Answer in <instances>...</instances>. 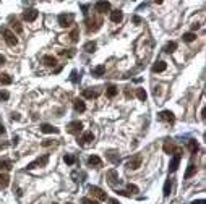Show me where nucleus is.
I'll return each mask as SVG.
<instances>
[{
	"label": "nucleus",
	"instance_id": "1",
	"mask_svg": "<svg viewBox=\"0 0 206 204\" xmlns=\"http://www.w3.org/2000/svg\"><path fill=\"white\" fill-rule=\"evenodd\" d=\"M81 130H83V123H81V122H78V120L70 122V123L67 125V131H68L70 134H78Z\"/></svg>",
	"mask_w": 206,
	"mask_h": 204
},
{
	"label": "nucleus",
	"instance_id": "2",
	"mask_svg": "<svg viewBox=\"0 0 206 204\" xmlns=\"http://www.w3.org/2000/svg\"><path fill=\"white\" fill-rule=\"evenodd\" d=\"M141 162H143V157H141L140 154H136V155H133V157L128 160L127 167H128L130 170H136V169H140V167H141Z\"/></svg>",
	"mask_w": 206,
	"mask_h": 204
},
{
	"label": "nucleus",
	"instance_id": "3",
	"mask_svg": "<svg viewBox=\"0 0 206 204\" xmlns=\"http://www.w3.org/2000/svg\"><path fill=\"white\" fill-rule=\"evenodd\" d=\"M73 20H75V15L73 13H68V15H60L59 16V25L62 26V28H67V26H70L71 23H73Z\"/></svg>",
	"mask_w": 206,
	"mask_h": 204
},
{
	"label": "nucleus",
	"instance_id": "4",
	"mask_svg": "<svg viewBox=\"0 0 206 204\" xmlns=\"http://www.w3.org/2000/svg\"><path fill=\"white\" fill-rule=\"evenodd\" d=\"M180 159H182V155H180V149H175V152H174V157L171 159V165H169V170H171V172H175V170L178 169V164H180Z\"/></svg>",
	"mask_w": 206,
	"mask_h": 204
},
{
	"label": "nucleus",
	"instance_id": "5",
	"mask_svg": "<svg viewBox=\"0 0 206 204\" xmlns=\"http://www.w3.org/2000/svg\"><path fill=\"white\" fill-rule=\"evenodd\" d=\"M157 120H161V122H167V123H174V113L171 112V110H162V112L157 113Z\"/></svg>",
	"mask_w": 206,
	"mask_h": 204
},
{
	"label": "nucleus",
	"instance_id": "6",
	"mask_svg": "<svg viewBox=\"0 0 206 204\" xmlns=\"http://www.w3.org/2000/svg\"><path fill=\"white\" fill-rule=\"evenodd\" d=\"M88 191L91 193V196H94V198H98L99 201H105L107 199V196H105V193L101 190L99 186H89L88 188Z\"/></svg>",
	"mask_w": 206,
	"mask_h": 204
},
{
	"label": "nucleus",
	"instance_id": "7",
	"mask_svg": "<svg viewBox=\"0 0 206 204\" xmlns=\"http://www.w3.org/2000/svg\"><path fill=\"white\" fill-rule=\"evenodd\" d=\"M4 37H5V42H7L10 47H15V46H16L18 39L15 37V34L10 31V29H4Z\"/></svg>",
	"mask_w": 206,
	"mask_h": 204
},
{
	"label": "nucleus",
	"instance_id": "8",
	"mask_svg": "<svg viewBox=\"0 0 206 204\" xmlns=\"http://www.w3.org/2000/svg\"><path fill=\"white\" fill-rule=\"evenodd\" d=\"M107 181H109V185H112V186H115V183H120L122 180L119 178V172L117 170H109L107 172Z\"/></svg>",
	"mask_w": 206,
	"mask_h": 204
},
{
	"label": "nucleus",
	"instance_id": "9",
	"mask_svg": "<svg viewBox=\"0 0 206 204\" xmlns=\"http://www.w3.org/2000/svg\"><path fill=\"white\" fill-rule=\"evenodd\" d=\"M47 160H49V155H42V157L36 159L34 162L28 164V167H26V169H28V170H33V169H36L38 165H45V164H47Z\"/></svg>",
	"mask_w": 206,
	"mask_h": 204
},
{
	"label": "nucleus",
	"instance_id": "10",
	"mask_svg": "<svg viewBox=\"0 0 206 204\" xmlns=\"http://www.w3.org/2000/svg\"><path fill=\"white\" fill-rule=\"evenodd\" d=\"M94 141V134H93V131H86V133L83 134V136L78 139V144L84 146V144H89V143H93Z\"/></svg>",
	"mask_w": 206,
	"mask_h": 204
},
{
	"label": "nucleus",
	"instance_id": "11",
	"mask_svg": "<svg viewBox=\"0 0 206 204\" xmlns=\"http://www.w3.org/2000/svg\"><path fill=\"white\" fill-rule=\"evenodd\" d=\"M94 10L99 11V13H105V11L110 10V4H109L107 0H101V2H98L94 5Z\"/></svg>",
	"mask_w": 206,
	"mask_h": 204
},
{
	"label": "nucleus",
	"instance_id": "12",
	"mask_svg": "<svg viewBox=\"0 0 206 204\" xmlns=\"http://www.w3.org/2000/svg\"><path fill=\"white\" fill-rule=\"evenodd\" d=\"M38 10H34V8H29V10H26L25 13H23V20L25 21H34L36 18H38Z\"/></svg>",
	"mask_w": 206,
	"mask_h": 204
},
{
	"label": "nucleus",
	"instance_id": "13",
	"mask_svg": "<svg viewBox=\"0 0 206 204\" xmlns=\"http://www.w3.org/2000/svg\"><path fill=\"white\" fill-rule=\"evenodd\" d=\"M166 68H167V63H166V62H156V63L153 65V68H151V70H153V73H161V71H164Z\"/></svg>",
	"mask_w": 206,
	"mask_h": 204
},
{
	"label": "nucleus",
	"instance_id": "14",
	"mask_svg": "<svg viewBox=\"0 0 206 204\" xmlns=\"http://www.w3.org/2000/svg\"><path fill=\"white\" fill-rule=\"evenodd\" d=\"M88 164H89L91 167H96V169H99V167L102 165V160H101V157H98V155H91V157L88 159Z\"/></svg>",
	"mask_w": 206,
	"mask_h": 204
},
{
	"label": "nucleus",
	"instance_id": "15",
	"mask_svg": "<svg viewBox=\"0 0 206 204\" xmlns=\"http://www.w3.org/2000/svg\"><path fill=\"white\" fill-rule=\"evenodd\" d=\"M42 62H44V65H47V67H55L57 65V58L54 55H44L42 57Z\"/></svg>",
	"mask_w": 206,
	"mask_h": 204
},
{
	"label": "nucleus",
	"instance_id": "16",
	"mask_svg": "<svg viewBox=\"0 0 206 204\" xmlns=\"http://www.w3.org/2000/svg\"><path fill=\"white\" fill-rule=\"evenodd\" d=\"M110 20L114 23H120L123 20V13L120 10H114V11H110Z\"/></svg>",
	"mask_w": 206,
	"mask_h": 204
},
{
	"label": "nucleus",
	"instance_id": "17",
	"mask_svg": "<svg viewBox=\"0 0 206 204\" xmlns=\"http://www.w3.org/2000/svg\"><path fill=\"white\" fill-rule=\"evenodd\" d=\"M73 107H75V110L80 112V113L86 110V104H84L83 101H80V99H75V101H73Z\"/></svg>",
	"mask_w": 206,
	"mask_h": 204
},
{
	"label": "nucleus",
	"instance_id": "18",
	"mask_svg": "<svg viewBox=\"0 0 206 204\" xmlns=\"http://www.w3.org/2000/svg\"><path fill=\"white\" fill-rule=\"evenodd\" d=\"M41 131L42 133H59V128L52 127L49 123H44V125H41Z\"/></svg>",
	"mask_w": 206,
	"mask_h": 204
},
{
	"label": "nucleus",
	"instance_id": "19",
	"mask_svg": "<svg viewBox=\"0 0 206 204\" xmlns=\"http://www.w3.org/2000/svg\"><path fill=\"white\" fill-rule=\"evenodd\" d=\"M195 173H196V165L193 162H190L188 167H187V172H185V178H190V177H193Z\"/></svg>",
	"mask_w": 206,
	"mask_h": 204
},
{
	"label": "nucleus",
	"instance_id": "20",
	"mask_svg": "<svg viewBox=\"0 0 206 204\" xmlns=\"http://www.w3.org/2000/svg\"><path fill=\"white\" fill-rule=\"evenodd\" d=\"M10 185V177L7 173H0V188H7Z\"/></svg>",
	"mask_w": 206,
	"mask_h": 204
},
{
	"label": "nucleus",
	"instance_id": "21",
	"mask_svg": "<svg viewBox=\"0 0 206 204\" xmlns=\"http://www.w3.org/2000/svg\"><path fill=\"white\" fill-rule=\"evenodd\" d=\"M91 73H93V76H102V75L105 73V67H104V65H99V67L93 68Z\"/></svg>",
	"mask_w": 206,
	"mask_h": 204
},
{
	"label": "nucleus",
	"instance_id": "22",
	"mask_svg": "<svg viewBox=\"0 0 206 204\" xmlns=\"http://www.w3.org/2000/svg\"><path fill=\"white\" fill-rule=\"evenodd\" d=\"M188 149H190V152H192V154H196V152L200 151L198 143H196L195 139H190V141H188Z\"/></svg>",
	"mask_w": 206,
	"mask_h": 204
},
{
	"label": "nucleus",
	"instance_id": "23",
	"mask_svg": "<svg viewBox=\"0 0 206 204\" xmlns=\"http://www.w3.org/2000/svg\"><path fill=\"white\" fill-rule=\"evenodd\" d=\"M83 96L86 99H94V97H98V96H99V92L98 91H93V89H84Z\"/></svg>",
	"mask_w": 206,
	"mask_h": 204
},
{
	"label": "nucleus",
	"instance_id": "24",
	"mask_svg": "<svg viewBox=\"0 0 206 204\" xmlns=\"http://www.w3.org/2000/svg\"><path fill=\"white\" fill-rule=\"evenodd\" d=\"M0 83H2V84H11V83H13V78H11L10 75L4 73V75H0Z\"/></svg>",
	"mask_w": 206,
	"mask_h": 204
},
{
	"label": "nucleus",
	"instance_id": "25",
	"mask_svg": "<svg viewBox=\"0 0 206 204\" xmlns=\"http://www.w3.org/2000/svg\"><path fill=\"white\" fill-rule=\"evenodd\" d=\"M117 92H119V89H117L115 84H109V88H107V96H109V97H110V99L115 97Z\"/></svg>",
	"mask_w": 206,
	"mask_h": 204
},
{
	"label": "nucleus",
	"instance_id": "26",
	"mask_svg": "<svg viewBox=\"0 0 206 204\" xmlns=\"http://www.w3.org/2000/svg\"><path fill=\"white\" fill-rule=\"evenodd\" d=\"M182 39H183V42H193L196 39V34L195 32H185V34L182 36Z\"/></svg>",
	"mask_w": 206,
	"mask_h": 204
},
{
	"label": "nucleus",
	"instance_id": "27",
	"mask_svg": "<svg viewBox=\"0 0 206 204\" xmlns=\"http://www.w3.org/2000/svg\"><path fill=\"white\" fill-rule=\"evenodd\" d=\"M84 50H86L88 53H93L96 50V42L94 41H89V42H86L84 44Z\"/></svg>",
	"mask_w": 206,
	"mask_h": 204
},
{
	"label": "nucleus",
	"instance_id": "28",
	"mask_svg": "<svg viewBox=\"0 0 206 204\" xmlns=\"http://www.w3.org/2000/svg\"><path fill=\"white\" fill-rule=\"evenodd\" d=\"M171 190H172V180H166V185H164V198H167L171 194Z\"/></svg>",
	"mask_w": 206,
	"mask_h": 204
},
{
	"label": "nucleus",
	"instance_id": "29",
	"mask_svg": "<svg viewBox=\"0 0 206 204\" xmlns=\"http://www.w3.org/2000/svg\"><path fill=\"white\" fill-rule=\"evenodd\" d=\"M107 157H109V160H110L112 164H115V165H119V164H120V157H119V155H115V152L110 151L107 154Z\"/></svg>",
	"mask_w": 206,
	"mask_h": 204
},
{
	"label": "nucleus",
	"instance_id": "30",
	"mask_svg": "<svg viewBox=\"0 0 206 204\" xmlns=\"http://www.w3.org/2000/svg\"><path fill=\"white\" fill-rule=\"evenodd\" d=\"M175 49H177V42H174V41H172V42H167V44H166V47H164V50L167 53H172Z\"/></svg>",
	"mask_w": 206,
	"mask_h": 204
},
{
	"label": "nucleus",
	"instance_id": "31",
	"mask_svg": "<svg viewBox=\"0 0 206 204\" xmlns=\"http://www.w3.org/2000/svg\"><path fill=\"white\" fill-rule=\"evenodd\" d=\"M63 162H65L67 165H73L75 162H76V159H75V155H70V154H67L65 157H63Z\"/></svg>",
	"mask_w": 206,
	"mask_h": 204
},
{
	"label": "nucleus",
	"instance_id": "32",
	"mask_svg": "<svg viewBox=\"0 0 206 204\" xmlns=\"http://www.w3.org/2000/svg\"><path fill=\"white\" fill-rule=\"evenodd\" d=\"M136 97L144 102V101H146V97H148V94H146V91H144V89H136Z\"/></svg>",
	"mask_w": 206,
	"mask_h": 204
},
{
	"label": "nucleus",
	"instance_id": "33",
	"mask_svg": "<svg viewBox=\"0 0 206 204\" xmlns=\"http://www.w3.org/2000/svg\"><path fill=\"white\" fill-rule=\"evenodd\" d=\"M164 151L167 152V154H174V152H175V148H174V144H172V143H169V141H167V143H166V144H164Z\"/></svg>",
	"mask_w": 206,
	"mask_h": 204
},
{
	"label": "nucleus",
	"instance_id": "34",
	"mask_svg": "<svg viewBox=\"0 0 206 204\" xmlns=\"http://www.w3.org/2000/svg\"><path fill=\"white\" fill-rule=\"evenodd\" d=\"M11 162L10 160H0V170H10Z\"/></svg>",
	"mask_w": 206,
	"mask_h": 204
},
{
	"label": "nucleus",
	"instance_id": "35",
	"mask_svg": "<svg viewBox=\"0 0 206 204\" xmlns=\"http://www.w3.org/2000/svg\"><path fill=\"white\" fill-rule=\"evenodd\" d=\"M127 191H128V193H138V186H136V185H133V183H128V185H127Z\"/></svg>",
	"mask_w": 206,
	"mask_h": 204
},
{
	"label": "nucleus",
	"instance_id": "36",
	"mask_svg": "<svg viewBox=\"0 0 206 204\" xmlns=\"http://www.w3.org/2000/svg\"><path fill=\"white\" fill-rule=\"evenodd\" d=\"M78 36H80V31H78V28H75L73 31H71V34H70V37H71L73 42H78Z\"/></svg>",
	"mask_w": 206,
	"mask_h": 204
},
{
	"label": "nucleus",
	"instance_id": "37",
	"mask_svg": "<svg viewBox=\"0 0 206 204\" xmlns=\"http://www.w3.org/2000/svg\"><path fill=\"white\" fill-rule=\"evenodd\" d=\"M10 99V92L8 91H0V101H8Z\"/></svg>",
	"mask_w": 206,
	"mask_h": 204
},
{
	"label": "nucleus",
	"instance_id": "38",
	"mask_svg": "<svg viewBox=\"0 0 206 204\" xmlns=\"http://www.w3.org/2000/svg\"><path fill=\"white\" fill-rule=\"evenodd\" d=\"M81 204H99V203L94 201V199H91V198H83V199H81Z\"/></svg>",
	"mask_w": 206,
	"mask_h": 204
},
{
	"label": "nucleus",
	"instance_id": "39",
	"mask_svg": "<svg viewBox=\"0 0 206 204\" xmlns=\"http://www.w3.org/2000/svg\"><path fill=\"white\" fill-rule=\"evenodd\" d=\"M60 55H67V57H73L75 55V49H70L68 52H65V50H60Z\"/></svg>",
	"mask_w": 206,
	"mask_h": 204
},
{
	"label": "nucleus",
	"instance_id": "40",
	"mask_svg": "<svg viewBox=\"0 0 206 204\" xmlns=\"http://www.w3.org/2000/svg\"><path fill=\"white\" fill-rule=\"evenodd\" d=\"M11 26H13V29H15V31L18 32V34H20V32L23 31V28H21V25H20V23H18V21H15V23H13V25H11Z\"/></svg>",
	"mask_w": 206,
	"mask_h": 204
},
{
	"label": "nucleus",
	"instance_id": "41",
	"mask_svg": "<svg viewBox=\"0 0 206 204\" xmlns=\"http://www.w3.org/2000/svg\"><path fill=\"white\" fill-rule=\"evenodd\" d=\"M70 79L73 81V83H78V71L76 70L71 71V78H70Z\"/></svg>",
	"mask_w": 206,
	"mask_h": 204
},
{
	"label": "nucleus",
	"instance_id": "42",
	"mask_svg": "<svg viewBox=\"0 0 206 204\" xmlns=\"http://www.w3.org/2000/svg\"><path fill=\"white\" fill-rule=\"evenodd\" d=\"M133 23H135V25H140V23H141V18L135 15V16H133Z\"/></svg>",
	"mask_w": 206,
	"mask_h": 204
},
{
	"label": "nucleus",
	"instance_id": "43",
	"mask_svg": "<svg viewBox=\"0 0 206 204\" xmlns=\"http://www.w3.org/2000/svg\"><path fill=\"white\" fill-rule=\"evenodd\" d=\"M11 120H21V115H20V113H11Z\"/></svg>",
	"mask_w": 206,
	"mask_h": 204
},
{
	"label": "nucleus",
	"instance_id": "44",
	"mask_svg": "<svg viewBox=\"0 0 206 204\" xmlns=\"http://www.w3.org/2000/svg\"><path fill=\"white\" fill-rule=\"evenodd\" d=\"M42 146H45V148H47V146H52V139H45L44 143H42Z\"/></svg>",
	"mask_w": 206,
	"mask_h": 204
},
{
	"label": "nucleus",
	"instance_id": "45",
	"mask_svg": "<svg viewBox=\"0 0 206 204\" xmlns=\"http://www.w3.org/2000/svg\"><path fill=\"white\" fill-rule=\"evenodd\" d=\"M18 143H20V138H18V136H15L13 139H11V144H13V146H16Z\"/></svg>",
	"mask_w": 206,
	"mask_h": 204
},
{
	"label": "nucleus",
	"instance_id": "46",
	"mask_svg": "<svg viewBox=\"0 0 206 204\" xmlns=\"http://www.w3.org/2000/svg\"><path fill=\"white\" fill-rule=\"evenodd\" d=\"M190 204H206V201L205 199H198V201H192Z\"/></svg>",
	"mask_w": 206,
	"mask_h": 204
},
{
	"label": "nucleus",
	"instance_id": "47",
	"mask_svg": "<svg viewBox=\"0 0 206 204\" xmlns=\"http://www.w3.org/2000/svg\"><path fill=\"white\" fill-rule=\"evenodd\" d=\"M5 62H7V58H5L2 53H0V65H5Z\"/></svg>",
	"mask_w": 206,
	"mask_h": 204
},
{
	"label": "nucleus",
	"instance_id": "48",
	"mask_svg": "<svg viewBox=\"0 0 206 204\" xmlns=\"http://www.w3.org/2000/svg\"><path fill=\"white\" fill-rule=\"evenodd\" d=\"M0 134H5V127L0 123Z\"/></svg>",
	"mask_w": 206,
	"mask_h": 204
},
{
	"label": "nucleus",
	"instance_id": "49",
	"mask_svg": "<svg viewBox=\"0 0 206 204\" xmlns=\"http://www.w3.org/2000/svg\"><path fill=\"white\" fill-rule=\"evenodd\" d=\"M200 28V25H198V23H195V25H192V29H193V31H195V29H198Z\"/></svg>",
	"mask_w": 206,
	"mask_h": 204
},
{
	"label": "nucleus",
	"instance_id": "50",
	"mask_svg": "<svg viewBox=\"0 0 206 204\" xmlns=\"http://www.w3.org/2000/svg\"><path fill=\"white\" fill-rule=\"evenodd\" d=\"M109 201H110L112 204H120V203H119V201H117V199H109Z\"/></svg>",
	"mask_w": 206,
	"mask_h": 204
},
{
	"label": "nucleus",
	"instance_id": "51",
	"mask_svg": "<svg viewBox=\"0 0 206 204\" xmlns=\"http://www.w3.org/2000/svg\"><path fill=\"white\" fill-rule=\"evenodd\" d=\"M154 2H156V4H162V0H154Z\"/></svg>",
	"mask_w": 206,
	"mask_h": 204
},
{
	"label": "nucleus",
	"instance_id": "52",
	"mask_svg": "<svg viewBox=\"0 0 206 204\" xmlns=\"http://www.w3.org/2000/svg\"><path fill=\"white\" fill-rule=\"evenodd\" d=\"M67 204H71V203H67Z\"/></svg>",
	"mask_w": 206,
	"mask_h": 204
}]
</instances>
